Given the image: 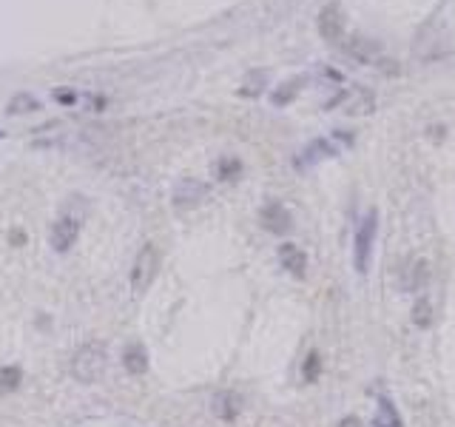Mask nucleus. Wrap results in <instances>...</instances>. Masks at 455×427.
I'll list each match as a JSON object with an SVG mask.
<instances>
[{"instance_id": "1", "label": "nucleus", "mask_w": 455, "mask_h": 427, "mask_svg": "<svg viewBox=\"0 0 455 427\" xmlns=\"http://www.w3.org/2000/svg\"><path fill=\"white\" fill-rule=\"evenodd\" d=\"M108 364V353L102 342H85L82 347H77L74 359H71V376L82 384H94L102 379Z\"/></svg>"}, {"instance_id": "2", "label": "nucleus", "mask_w": 455, "mask_h": 427, "mask_svg": "<svg viewBox=\"0 0 455 427\" xmlns=\"http://www.w3.org/2000/svg\"><path fill=\"white\" fill-rule=\"evenodd\" d=\"M375 233H378V211L370 208L358 225H355V236H353V265L358 273L370 270V259H373V245H375Z\"/></svg>"}, {"instance_id": "3", "label": "nucleus", "mask_w": 455, "mask_h": 427, "mask_svg": "<svg viewBox=\"0 0 455 427\" xmlns=\"http://www.w3.org/2000/svg\"><path fill=\"white\" fill-rule=\"evenodd\" d=\"M156 268H159V251H156V245L148 242V245L139 248V253H136V259H134V268H131V273H128L131 290H134V293H145V290L151 288L154 276H156Z\"/></svg>"}, {"instance_id": "4", "label": "nucleus", "mask_w": 455, "mask_h": 427, "mask_svg": "<svg viewBox=\"0 0 455 427\" xmlns=\"http://www.w3.org/2000/svg\"><path fill=\"white\" fill-rule=\"evenodd\" d=\"M210 194V185L196 179V176H179L173 182V191H171V205L179 208V211H188V208H196L208 199Z\"/></svg>"}, {"instance_id": "5", "label": "nucleus", "mask_w": 455, "mask_h": 427, "mask_svg": "<svg viewBox=\"0 0 455 427\" xmlns=\"http://www.w3.org/2000/svg\"><path fill=\"white\" fill-rule=\"evenodd\" d=\"M80 231H82V222H80L77 216H71V214H63V216L51 225V231H48L51 251H54V253H68V251L77 245Z\"/></svg>"}, {"instance_id": "6", "label": "nucleus", "mask_w": 455, "mask_h": 427, "mask_svg": "<svg viewBox=\"0 0 455 427\" xmlns=\"http://www.w3.org/2000/svg\"><path fill=\"white\" fill-rule=\"evenodd\" d=\"M259 222L264 231L276 233V236H284L290 228H293V214L287 211L284 202L279 199H267L262 208H259Z\"/></svg>"}, {"instance_id": "7", "label": "nucleus", "mask_w": 455, "mask_h": 427, "mask_svg": "<svg viewBox=\"0 0 455 427\" xmlns=\"http://www.w3.org/2000/svg\"><path fill=\"white\" fill-rule=\"evenodd\" d=\"M316 26H318V34H321L327 43H338V40L344 37V17H341V9H338L336 3L324 6V9L318 11Z\"/></svg>"}, {"instance_id": "8", "label": "nucleus", "mask_w": 455, "mask_h": 427, "mask_svg": "<svg viewBox=\"0 0 455 427\" xmlns=\"http://www.w3.org/2000/svg\"><path fill=\"white\" fill-rule=\"evenodd\" d=\"M279 265L296 276V279H304L307 276V253L296 245V242H282L279 245Z\"/></svg>"}, {"instance_id": "9", "label": "nucleus", "mask_w": 455, "mask_h": 427, "mask_svg": "<svg viewBox=\"0 0 455 427\" xmlns=\"http://www.w3.org/2000/svg\"><path fill=\"white\" fill-rule=\"evenodd\" d=\"M333 154H338V148H336L330 139L318 137V139H310L293 162H296V168H307V165H316L318 159H327V157H333Z\"/></svg>"}, {"instance_id": "10", "label": "nucleus", "mask_w": 455, "mask_h": 427, "mask_svg": "<svg viewBox=\"0 0 455 427\" xmlns=\"http://www.w3.org/2000/svg\"><path fill=\"white\" fill-rule=\"evenodd\" d=\"M210 407H213V413H216L222 421H236L239 413H242V399H239V393H233V390H219V393L213 396Z\"/></svg>"}, {"instance_id": "11", "label": "nucleus", "mask_w": 455, "mask_h": 427, "mask_svg": "<svg viewBox=\"0 0 455 427\" xmlns=\"http://www.w3.org/2000/svg\"><path fill=\"white\" fill-rule=\"evenodd\" d=\"M148 364H151V359H148L145 344H139V342L125 344V350H122V367H125L131 376H142V373H148Z\"/></svg>"}, {"instance_id": "12", "label": "nucleus", "mask_w": 455, "mask_h": 427, "mask_svg": "<svg viewBox=\"0 0 455 427\" xmlns=\"http://www.w3.org/2000/svg\"><path fill=\"white\" fill-rule=\"evenodd\" d=\"M375 108V97L373 91H364V88H355V91H347V100H344V111L358 117V114H370Z\"/></svg>"}, {"instance_id": "13", "label": "nucleus", "mask_w": 455, "mask_h": 427, "mask_svg": "<svg viewBox=\"0 0 455 427\" xmlns=\"http://www.w3.org/2000/svg\"><path fill=\"white\" fill-rule=\"evenodd\" d=\"M344 51L358 63H373V57L378 54V43L367 40V37H353V40L344 43Z\"/></svg>"}, {"instance_id": "14", "label": "nucleus", "mask_w": 455, "mask_h": 427, "mask_svg": "<svg viewBox=\"0 0 455 427\" xmlns=\"http://www.w3.org/2000/svg\"><path fill=\"white\" fill-rule=\"evenodd\" d=\"M301 83H304V77H293V80H284L282 85H276V88L270 91V102H273L276 108H284V105H290V102L296 100V94L301 91Z\"/></svg>"}, {"instance_id": "15", "label": "nucleus", "mask_w": 455, "mask_h": 427, "mask_svg": "<svg viewBox=\"0 0 455 427\" xmlns=\"http://www.w3.org/2000/svg\"><path fill=\"white\" fill-rule=\"evenodd\" d=\"M242 168H245V165H242V159L228 154V157H219V159L213 162V168H210V171H213V176H216L219 182H233V179H239V176H242Z\"/></svg>"}, {"instance_id": "16", "label": "nucleus", "mask_w": 455, "mask_h": 427, "mask_svg": "<svg viewBox=\"0 0 455 427\" xmlns=\"http://www.w3.org/2000/svg\"><path fill=\"white\" fill-rule=\"evenodd\" d=\"M401 424H404V421H401L392 399H390V396H381V399H378V413H375V418H373V427H401Z\"/></svg>"}, {"instance_id": "17", "label": "nucleus", "mask_w": 455, "mask_h": 427, "mask_svg": "<svg viewBox=\"0 0 455 427\" xmlns=\"http://www.w3.org/2000/svg\"><path fill=\"white\" fill-rule=\"evenodd\" d=\"M40 108V100L34 97V94H28V91H17L9 102H6V111L9 114H31V111H37Z\"/></svg>"}, {"instance_id": "18", "label": "nucleus", "mask_w": 455, "mask_h": 427, "mask_svg": "<svg viewBox=\"0 0 455 427\" xmlns=\"http://www.w3.org/2000/svg\"><path fill=\"white\" fill-rule=\"evenodd\" d=\"M23 381V370L17 364H3L0 367V393H14Z\"/></svg>"}, {"instance_id": "19", "label": "nucleus", "mask_w": 455, "mask_h": 427, "mask_svg": "<svg viewBox=\"0 0 455 427\" xmlns=\"http://www.w3.org/2000/svg\"><path fill=\"white\" fill-rule=\"evenodd\" d=\"M318 376H321V356H318V350H310L301 362V379L307 384H313V381H318Z\"/></svg>"}, {"instance_id": "20", "label": "nucleus", "mask_w": 455, "mask_h": 427, "mask_svg": "<svg viewBox=\"0 0 455 427\" xmlns=\"http://www.w3.org/2000/svg\"><path fill=\"white\" fill-rule=\"evenodd\" d=\"M410 319H412L415 327H429L432 325V307H429V302L418 299L415 307H412V313H410Z\"/></svg>"}, {"instance_id": "21", "label": "nucleus", "mask_w": 455, "mask_h": 427, "mask_svg": "<svg viewBox=\"0 0 455 427\" xmlns=\"http://www.w3.org/2000/svg\"><path fill=\"white\" fill-rule=\"evenodd\" d=\"M424 282H427V262H424V259H418V262H415V268H412L410 290H421V288H424Z\"/></svg>"}, {"instance_id": "22", "label": "nucleus", "mask_w": 455, "mask_h": 427, "mask_svg": "<svg viewBox=\"0 0 455 427\" xmlns=\"http://www.w3.org/2000/svg\"><path fill=\"white\" fill-rule=\"evenodd\" d=\"M51 97H54L60 105H65V108H71V105L80 102V94H77V91H68V88H54Z\"/></svg>"}, {"instance_id": "23", "label": "nucleus", "mask_w": 455, "mask_h": 427, "mask_svg": "<svg viewBox=\"0 0 455 427\" xmlns=\"http://www.w3.org/2000/svg\"><path fill=\"white\" fill-rule=\"evenodd\" d=\"M91 105H94V111H102V108H105V105H108V100H105V97H100V94H97V97H91Z\"/></svg>"}, {"instance_id": "24", "label": "nucleus", "mask_w": 455, "mask_h": 427, "mask_svg": "<svg viewBox=\"0 0 455 427\" xmlns=\"http://www.w3.org/2000/svg\"><path fill=\"white\" fill-rule=\"evenodd\" d=\"M11 242L23 245V242H26V233H23V231H11Z\"/></svg>"}, {"instance_id": "25", "label": "nucleus", "mask_w": 455, "mask_h": 427, "mask_svg": "<svg viewBox=\"0 0 455 427\" xmlns=\"http://www.w3.org/2000/svg\"><path fill=\"white\" fill-rule=\"evenodd\" d=\"M338 427H358V418H353V416H350V418H344Z\"/></svg>"}, {"instance_id": "26", "label": "nucleus", "mask_w": 455, "mask_h": 427, "mask_svg": "<svg viewBox=\"0 0 455 427\" xmlns=\"http://www.w3.org/2000/svg\"><path fill=\"white\" fill-rule=\"evenodd\" d=\"M0 137H3V131H0Z\"/></svg>"}]
</instances>
